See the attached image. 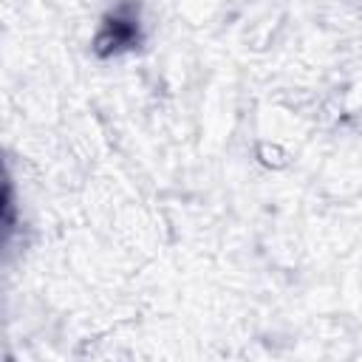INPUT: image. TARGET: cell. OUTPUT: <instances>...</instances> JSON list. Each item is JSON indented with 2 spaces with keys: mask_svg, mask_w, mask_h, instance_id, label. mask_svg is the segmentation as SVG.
I'll return each instance as SVG.
<instances>
[{
  "mask_svg": "<svg viewBox=\"0 0 362 362\" xmlns=\"http://www.w3.org/2000/svg\"><path fill=\"white\" fill-rule=\"evenodd\" d=\"M107 40H99V45H105V42H110L113 48H119V45H124L130 37H133V20H122V17H113L110 23H107Z\"/></svg>",
  "mask_w": 362,
  "mask_h": 362,
  "instance_id": "1",
  "label": "cell"
}]
</instances>
